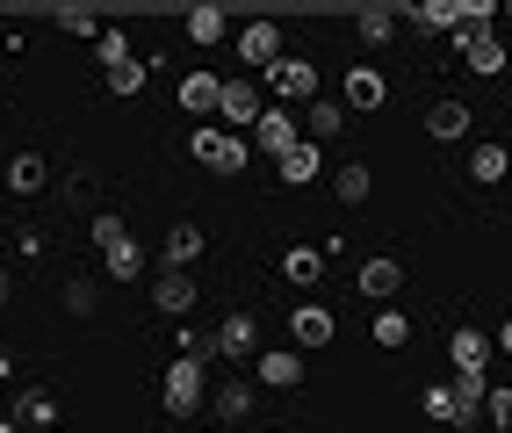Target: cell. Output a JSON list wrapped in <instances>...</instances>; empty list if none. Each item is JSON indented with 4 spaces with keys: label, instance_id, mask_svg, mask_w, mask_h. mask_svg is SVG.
Instances as JSON below:
<instances>
[{
    "label": "cell",
    "instance_id": "6da1fadb",
    "mask_svg": "<svg viewBox=\"0 0 512 433\" xmlns=\"http://www.w3.org/2000/svg\"><path fill=\"white\" fill-rule=\"evenodd\" d=\"M188 159L210 166V174H246V166H253V145L238 138V130H224V123H195V130H188Z\"/></svg>",
    "mask_w": 512,
    "mask_h": 433
},
{
    "label": "cell",
    "instance_id": "7a4b0ae2",
    "mask_svg": "<svg viewBox=\"0 0 512 433\" xmlns=\"http://www.w3.org/2000/svg\"><path fill=\"white\" fill-rule=\"evenodd\" d=\"M267 87H275L282 109H311L318 102V58H275L267 65Z\"/></svg>",
    "mask_w": 512,
    "mask_h": 433
},
{
    "label": "cell",
    "instance_id": "3957f363",
    "mask_svg": "<svg viewBox=\"0 0 512 433\" xmlns=\"http://www.w3.org/2000/svg\"><path fill=\"white\" fill-rule=\"evenodd\" d=\"M455 44H462V65H469V73H484V80L512 73V51L498 44V29H469V22H455Z\"/></svg>",
    "mask_w": 512,
    "mask_h": 433
},
{
    "label": "cell",
    "instance_id": "277c9868",
    "mask_svg": "<svg viewBox=\"0 0 512 433\" xmlns=\"http://www.w3.org/2000/svg\"><path fill=\"white\" fill-rule=\"evenodd\" d=\"M166 412H174V419H195L202 412V397H210V390H202V361H188V354H174V361H166Z\"/></svg>",
    "mask_w": 512,
    "mask_h": 433
},
{
    "label": "cell",
    "instance_id": "5b68a950",
    "mask_svg": "<svg viewBox=\"0 0 512 433\" xmlns=\"http://www.w3.org/2000/svg\"><path fill=\"white\" fill-rule=\"evenodd\" d=\"M217 123H224V130H238V138H246V130L260 123V80H253V73H238V80H224V102H217Z\"/></svg>",
    "mask_w": 512,
    "mask_h": 433
},
{
    "label": "cell",
    "instance_id": "8992f818",
    "mask_svg": "<svg viewBox=\"0 0 512 433\" xmlns=\"http://www.w3.org/2000/svg\"><path fill=\"white\" fill-rule=\"evenodd\" d=\"M253 145H260V159H289V152L303 145V123H296V109H260V123H253Z\"/></svg>",
    "mask_w": 512,
    "mask_h": 433
},
{
    "label": "cell",
    "instance_id": "52a82bcc",
    "mask_svg": "<svg viewBox=\"0 0 512 433\" xmlns=\"http://www.w3.org/2000/svg\"><path fill=\"white\" fill-rule=\"evenodd\" d=\"M339 102H347V116H375L390 102V80L375 73V65H347V80H339Z\"/></svg>",
    "mask_w": 512,
    "mask_h": 433
},
{
    "label": "cell",
    "instance_id": "ba28073f",
    "mask_svg": "<svg viewBox=\"0 0 512 433\" xmlns=\"http://www.w3.org/2000/svg\"><path fill=\"white\" fill-rule=\"evenodd\" d=\"M217 354H224V361H260V311H224Z\"/></svg>",
    "mask_w": 512,
    "mask_h": 433
},
{
    "label": "cell",
    "instance_id": "9c48e42d",
    "mask_svg": "<svg viewBox=\"0 0 512 433\" xmlns=\"http://www.w3.org/2000/svg\"><path fill=\"white\" fill-rule=\"evenodd\" d=\"M491 332H476V325H455V340H448V361H455V376H491Z\"/></svg>",
    "mask_w": 512,
    "mask_h": 433
},
{
    "label": "cell",
    "instance_id": "30bf717a",
    "mask_svg": "<svg viewBox=\"0 0 512 433\" xmlns=\"http://www.w3.org/2000/svg\"><path fill=\"white\" fill-rule=\"evenodd\" d=\"M238 58H246V73L260 80L267 65L282 58V29H275V22H246V29H238Z\"/></svg>",
    "mask_w": 512,
    "mask_h": 433
},
{
    "label": "cell",
    "instance_id": "8fae6325",
    "mask_svg": "<svg viewBox=\"0 0 512 433\" xmlns=\"http://www.w3.org/2000/svg\"><path fill=\"white\" fill-rule=\"evenodd\" d=\"M354 282H361V296H368V304H375V311H383V304H390V296L404 289V268H397V260H390V253H368Z\"/></svg>",
    "mask_w": 512,
    "mask_h": 433
},
{
    "label": "cell",
    "instance_id": "7c38bea8",
    "mask_svg": "<svg viewBox=\"0 0 512 433\" xmlns=\"http://www.w3.org/2000/svg\"><path fill=\"white\" fill-rule=\"evenodd\" d=\"M152 304H159L166 318H188V311H195V275H181V268H159V282H152Z\"/></svg>",
    "mask_w": 512,
    "mask_h": 433
},
{
    "label": "cell",
    "instance_id": "4fadbf2b",
    "mask_svg": "<svg viewBox=\"0 0 512 433\" xmlns=\"http://www.w3.org/2000/svg\"><path fill=\"white\" fill-rule=\"evenodd\" d=\"M253 369H260L267 390H296V383H303V354H296V347H260Z\"/></svg>",
    "mask_w": 512,
    "mask_h": 433
},
{
    "label": "cell",
    "instance_id": "5bb4252c",
    "mask_svg": "<svg viewBox=\"0 0 512 433\" xmlns=\"http://www.w3.org/2000/svg\"><path fill=\"white\" fill-rule=\"evenodd\" d=\"M289 332H296V347H332L339 318H332L325 304H296V311H289Z\"/></svg>",
    "mask_w": 512,
    "mask_h": 433
},
{
    "label": "cell",
    "instance_id": "9a60e30c",
    "mask_svg": "<svg viewBox=\"0 0 512 433\" xmlns=\"http://www.w3.org/2000/svg\"><path fill=\"white\" fill-rule=\"evenodd\" d=\"M8 419H15V433H58V405H51V390H22Z\"/></svg>",
    "mask_w": 512,
    "mask_h": 433
},
{
    "label": "cell",
    "instance_id": "2e32d148",
    "mask_svg": "<svg viewBox=\"0 0 512 433\" xmlns=\"http://www.w3.org/2000/svg\"><path fill=\"white\" fill-rule=\"evenodd\" d=\"M217 102H224V80H217V73H202V65H195V73H181V109H188V116H217Z\"/></svg>",
    "mask_w": 512,
    "mask_h": 433
},
{
    "label": "cell",
    "instance_id": "e0dca14e",
    "mask_svg": "<svg viewBox=\"0 0 512 433\" xmlns=\"http://www.w3.org/2000/svg\"><path fill=\"white\" fill-rule=\"evenodd\" d=\"M469 102H455V94H440V102H426V130L433 138H469Z\"/></svg>",
    "mask_w": 512,
    "mask_h": 433
},
{
    "label": "cell",
    "instance_id": "ac0fdd59",
    "mask_svg": "<svg viewBox=\"0 0 512 433\" xmlns=\"http://www.w3.org/2000/svg\"><path fill=\"white\" fill-rule=\"evenodd\" d=\"M303 116V130H311V145H325V138H339L347 130V102H332V94H318L311 109H296Z\"/></svg>",
    "mask_w": 512,
    "mask_h": 433
},
{
    "label": "cell",
    "instance_id": "d6986e66",
    "mask_svg": "<svg viewBox=\"0 0 512 433\" xmlns=\"http://www.w3.org/2000/svg\"><path fill=\"white\" fill-rule=\"evenodd\" d=\"M426 419L433 426H476V412L455 397V383H426Z\"/></svg>",
    "mask_w": 512,
    "mask_h": 433
},
{
    "label": "cell",
    "instance_id": "ffe728a7",
    "mask_svg": "<svg viewBox=\"0 0 512 433\" xmlns=\"http://www.w3.org/2000/svg\"><path fill=\"white\" fill-rule=\"evenodd\" d=\"M202 246H210V239H202V224H174L159 253H166V268H181V275H188L195 260H202Z\"/></svg>",
    "mask_w": 512,
    "mask_h": 433
},
{
    "label": "cell",
    "instance_id": "44dd1931",
    "mask_svg": "<svg viewBox=\"0 0 512 433\" xmlns=\"http://www.w3.org/2000/svg\"><path fill=\"white\" fill-rule=\"evenodd\" d=\"M505 174H512V152L505 145H469V181L476 188H498Z\"/></svg>",
    "mask_w": 512,
    "mask_h": 433
},
{
    "label": "cell",
    "instance_id": "7402d4cb",
    "mask_svg": "<svg viewBox=\"0 0 512 433\" xmlns=\"http://www.w3.org/2000/svg\"><path fill=\"white\" fill-rule=\"evenodd\" d=\"M101 275H109V282H138V275H145V246H138V231H130L123 246L101 253Z\"/></svg>",
    "mask_w": 512,
    "mask_h": 433
},
{
    "label": "cell",
    "instance_id": "603a6c76",
    "mask_svg": "<svg viewBox=\"0 0 512 433\" xmlns=\"http://www.w3.org/2000/svg\"><path fill=\"white\" fill-rule=\"evenodd\" d=\"M44 181H51L44 152H15V159H8V188H15V195H37Z\"/></svg>",
    "mask_w": 512,
    "mask_h": 433
},
{
    "label": "cell",
    "instance_id": "cb8c5ba5",
    "mask_svg": "<svg viewBox=\"0 0 512 433\" xmlns=\"http://www.w3.org/2000/svg\"><path fill=\"white\" fill-rule=\"evenodd\" d=\"M282 275H289L296 289H318V275H325V253H318V246H289V253H282Z\"/></svg>",
    "mask_w": 512,
    "mask_h": 433
},
{
    "label": "cell",
    "instance_id": "d4e9b609",
    "mask_svg": "<svg viewBox=\"0 0 512 433\" xmlns=\"http://www.w3.org/2000/svg\"><path fill=\"white\" fill-rule=\"evenodd\" d=\"M275 166H282V181H289V188H303V181H318V174H325V159H318V145H311V138H303L289 159H275Z\"/></svg>",
    "mask_w": 512,
    "mask_h": 433
},
{
    "label": "cell",
    "instance_id": "484cf974",
    "mask_svg": "<svg viewBox=\"0 0 512 433\" xmlns=\"http://www.w3.org/2000/svg\"><path fill=\"white\" fill-rule=\"evenodd\" d=\"M397 22H412V29H426V37H440V29H448V37H455V22H462V8H440V0H426V8H404Z\"/></svg>",
    "mask_w": 512,
    "mask_h": 433
},
{
    "label": "cell",
    "instance_id": "4316f807",
    "mask_svg": "<svg viewBox=\"0 0 512 433\" xmlns=\"http://www.w3.org/2000/svg\"><path fill=\"white\" fill-rule=\"evenodd\" d=\"M332 195H339V203H368L375 174H368V166H332Z\"/></svg>",
    "mask_w": 512,
    "mask_h": 433
},
{
    "label": "cell",
    "instance_id": "83f0119b",
    "mask_svg": "<svg viewBox=\"0 0 512 433\" xmlns=\"http://www.w3.org/2000/svg\"><path fill=\"white\" fill-rule=\"evenodd\" d=\"M58 304L73 311V318H94V311H101V282H94V275H73V282H65V296H58Z\"/></svg>",
    "mask_w": 512,
    "mask_h": 433
},
{
    "label": "cell",
    "instance_id": "f1b7e54d",
    "mask_svg": "<svg viewBox=\"0 0 512 433\" xmlns=\"http://www.w3.org/2000/svg\"><path fill=\"white\" fill-rule=\"evenodd\" d=\"M210 412H217V419H246V412H260V405H253V383H224V390L210 397Z\"/></svg>",
    "mask_w": 512,
    "mask_h": 433
},
{
    "label": "cell",
    "instance_id": "f546056e",
    "mask_svg": "<svg viewBox=\"0 0 512 433\" xmlns=\"http://www.w3.org/2000/svg\"><path fill=\"white\" fill-rule=\"evenodd\" d=\"M188 37H195L202 51H210V44H224V37H231V22H224L217 8H195V15H188Z\"/></svg>",
    "mask_w": 512,
    "mask_h": 433
},
{
    "label": "cell",
    "instance_id": "4dcf8cb0",
    "mask_svg": "<svg viewBox=\"0 0 512 433\" xmlns=\"http://www.w3.org/2000/svg\"><path fill=\"white\" fill-rule=\"evenodd\" d=\"M87 239H94L101 253H109V246H123V239H130V224H123L116 210H94V217H87Z\"/></svg>",
    "mask_w": 512,
    "mask_h": 433
},
{
    "label": "cell",
    "instance_id": "1f68e13d",
    "mask_svg": "<svg viewBox=\"0 0 512 433\" xmlns=\"http://www.w3.org/2000/svg\"><path fill=\"white\" fill-rule=\"evenodd\" d=\"M404 340H412V318H404V311H375V347H404Z\"/></svg>",
    "mask_w": 512,
    "mask_h": 433
},
{
    "label": "cell",
    "instance_id": "d6a6232c",
    "mask_svg": "<svg viewBox=\"0 0 512 433\" xmlns=\"http://www.w3.org/2000/svg\"><path fill=\"white\" fill-rule=\"evenodd\" d=\"M94 58H101V73L130 65V37H123V29H101V37H94Z\"/></svg>",
    "mask_w": 512,
    "mask_h": 433
},
{
    "label": "cell",
    "instance_id": "836d02e7",
    "mask_svg": "<svg viewBox=\"0 0 512 433\" xmlns=\"http://www.w3.org/2000/svg\"><path fill=\"white\" fill-rule=\"evenodd\" d=\"M354 29H361L368 44H390V37H397V15H390V8H368V15H361Z\"/></svg>",
    "mask_w": 512,
    "mask_h": 433
},
{
    "label": "cell",
    "instance_id": "e575fe53",
    "mask_svg": "<svg viewBox=\"0 0 512 433\" xmlns=\"http://www.w3.org/2000/svg\"><path fill=\"white\" fill-rule=\"evenodd\" d=\"M145 73H152L145 58H130V65H116V73H109V94H145Z\"/></svg>",
    "mask_w": 512,
    "mask_h": 433
},
{
    "label": "cell",
    "instance_id": "d590c367",
    "mask_svg": "<svg viewBox=\"0 0 512 433\" xmlns=\"http://www.w3.org/2000/svg\"><path fill=\"white\" fill-rule=\"evenodd\" d=\"M174 347H181L188 361H210V354H217V332H202V325H181V340H174Z\"/></svg>",
    "mask_w": 512,
    "mask_h": 433
},
{
    "label": "cell",
    "instance_id": "8d00e7d4",
    "mask_svg": "<svg viewBox=\"0 0 512 433\" xmlns=\"http://www.w3.org/2000/svg\"><path fill=\"white\" fill-rule=\"evenodd\" d=\"M58 29H65V37H87V44L101 37V22H94L87 8H58Z\"/></svg>",
    "mask_w": 512,
    "mask_h": 433
},
{
    "label": "cell",
    "instance_id": "74e56055",
    "mask_svg": "<svg viewBox=\"0 0 512 433\" xmlns=\"http://www.w3.org/2000/svg\"><path fill=\"white\" fill-rule=\"evenodd\" d=\"M484 419H491L498 433L512 426V390H505V383H491V397H484Z\"/></svg>",
    "mask_w": 512,
    "mask_h": 433
},
{
    "label": "cell",
    "instance_id": "f35d334b",
    "mask_svg": "<svg viewBox=\"0 0 512 433\" xmlns=\"http://www.w3.org/2000/svg\"><path fill=\"white\" fill-rule=\"evenodd\" d=\"M65 195H73V203L87 210V203H94V166H80V174H73V188H65Z\"/></svg>",
    "mask_w": 512,
    "mask_h": 433
},
{
    "label": "cell",
    "instance_id": "ab89813d",
    "mask_svg": "<svg viewBox=\"0 0 512 433\" xmlns=\"http://www.w3.org/2000/svg\"><path fill=\"white\" fill-rule=\"evenodd\" d=\"M498 354H512V318H505V325H498Z\"/></svg>",
    "mask_w": 512,
    "mask_h": 433
},
{
    "label": "cell",
    "instance_id": "60d3db41",
    "mask_svg": "<svg viewBox=\"0 0 512 433\" xmlns=\"http://www.w3.org/2000/svg\"><path fill=\"white\" fill-rule=\"evenodd\" d=\"M0 304H8V268H0Z\"/></svg>",
    "mask_w": 512,
    "mask_h": 433
},
{
    "label": "cell",
    "instance_id": "b9f144b4",
    "mask_svg": "<svg viewBox=\"0 0 512 433\" xmlns=\"http://www.w3.org/2000/svg\"><path fill=\"white\" fill-rule=\"evenodd\" d=\"M0 433H15V419H0Z\"/></svg>",
    "mask_w": 512,
    "mask_h": 433
},
{
    "label": "cell",
    "instance_id": "7bdbcfd3",
    "mask_svg": "<svg viewBox=\"0 0 512 433\" xmlns=\"http://www.w3.org/2000/svg\"><path fill=\"white\" fill-rule=\"evenodd\" d=\"M0 383H8V369H0Z\"/></svg>",
    "mask_w": 512,
    "mask_h": 433
}]
</instances>
